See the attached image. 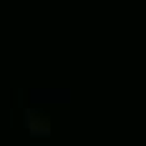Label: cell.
<instances>
[{
  "label": "cell",
  "mask_w": 146,
  "mask_h": 146,
  "mask_svg": "<svg viewBox=\"0 0 146 146\" xmlns=\"http://www.w3.org/2000/svg\"><path fill=\"white\" fill-rule=\"evenodd\" d=\"M25 129L33 136H50V118L38 108H25Z\"/></svg>",
  "instance_id": "1"
}]
</instances>
